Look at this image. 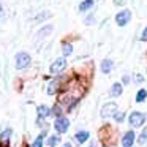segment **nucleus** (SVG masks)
<instances>
[{"mask_svg": "<svg viewBox=\"0 0 147 147\" xmlns=\"http://www.w3.org/2000/svg\"><path fill=\"white\" fill-rule=\"evenodd\" d=\"M146 122V115L142 114V112H131V115H130V125L131 127H134V128H138V127H141V125Z\"/></svg>", "mask_w": 147, "mask_h": 147, "instance_id": "nucleus-1", "label": "nucleus"}, {"mask_svg": "<svg viewBox=\"0 0 147 147\" xmlns=\"http://www.w3.org/2000/svg\"><path fill=\"white\" fill-rule=\"evenodd\" d=\"M29 63H30V55L27 54V52H19V54L16 55V68L18 70L26 68Z\"/></svg>", "mask_w": 147, "mask_h": 147, "instance_id": "nucleus-2", "label": "nucleus"}, {"mask_svg": "<svg viewBox=\"0 0 147 147\" xmlns=\"http://www.w3.org/2000/svg\"><path fill=\"white\" fill-rule=\"evenodd\" d=\"M130 19H131V11H128V10L120 11V13H117V16H115V22H117L119 26H127Z\"/></svg>", "mask_w": 147, "mask_h": 147, "instance_id": "nucleus-3", "label": "nucleus"}, {"mask_svg": "<svg viewBox=\"0 0 147 147\" xmlns=\"http://www.w3.org/2000/svg\"><path fill=\"white\" fill-rule=\"evenodd\" d=\"M54 127L59 133H65V131L68 130V127H70V120H68L67 117H59L57 120H55Z\"/></svg>", "mask_w": 147, "mask_h": 147, "instance_id": "nucleus-4", "label": "nucleus"}, {"mask_svg": "<svg viewBox=\"0 0 147 147\" xmlns=\"http://www.w3.org/2000/svg\"><path fill=\"white\" fill-rule=\"evenodd\" d=\"M115 111H117V105L115 103H108V105L103 106L101 109V117H109V115H114Z\"/></svg>", "mask_w": 147, "mask_h": 147, "instance_id": "nucleus-5", "label": "nucleus"}, {"mask_svg": "<svg viewBox=\"0 0 147 147\" xmlns=\"http://www.w3.org/2000/svg\"><path fill=\"white\" fill-rule=\"evenodd\" d=\"M65 67H67V62H65L63 57H60L51 65V73H59V71H62Z\"/></svg>", "mask_w": 147, "mask_h": 147, "instance_id": "nucleus-6", "label": "nucleus"}, {"mask_svg": "<svg viewBox=\"0 0 147 147\" xmlns=\"http://www.w3.org/2000/svg\"><path fill=\"white\" fill-rule=\"evenodd\" d=\"M134 142V131H128L125 133L123 139H122V147H131Z\"/></svg>", "mask_w": 147, "mask_h": 147, "instance_id": "nucleus-7", "label": "nucleus"}, {"mask_svg": "<svg viewBox=\"0 0 147 147\" xmlns=\"http://www.w3.org/2000/svg\"><path fill=\"white\" fill-rule=\"evenodd\" d=\"M111 70H112V60L105 59V60L101 62V71H103V73H109Z\"/></svg>", "mask_w": 147, "mask_h": 147, "instance_id": "nucleus-8", "label": "nucleus"}, {"mask_svg": "<svg viewBox=\"0 0 147 147\" xmlns=\"http://www.w3.org/2000/svg\"><path fill=\"white\" fill-rule=\"evenodd\" d=\"M111 96H119L122 93V84H119V82H115L114 86L111 87Z\"/></svg>", "mask_w": 147, "mask_h": 147, "instance_id": "nucleus-9", "label": "nucleus"}, {"mask_svg": "<svg viewBox=\"0 0 147 147\" xmlns=\"http://www.w3.org/2000/svg\"><path fill=\"white\" fill-rule=\"evenodd\" d=\"M89 139V131H79V133H76V141L78 142H86V141Z\"/></svg>", "mask_w": 147, "mask_h": 147, "instance_id": "nucleus-10", "label": "nucleus"}, {"mask_svg": "<svg viewBox=\"0 0 147 147\" xmlns=\"http://www.w3.org/2000/svg\"><path fill=\"white\" fill-rule=\"evenodd\" d=\"M49 112H51V111H49V108H48V106H38V115H40L41 119L48 117V115H49Z\"/></svg>", "mask_w": 147, "mask_h": 147, "instance_id": "nucleus-11", "label": "nucleus"}, {"mask_svg": "<svg viewBox=\"0 0 147 147\" xmlns=\"http://www.w3.org/2000/svg\"><path fill=\"white\" fill-rule=\"evenodd\" d=\"M93 7V0H84L82 3L79 5V10L81 11H87L89 8H92Z\"/></svg>", "mask_w": 147, "mask_h": 147, "instance_id": "nucleus-12", "label": "nucleus"}, {"mask_svg": "<svg viewBox=\"0 0 147 147\" xmlns=\"http://www.w3.org/2000/svg\"><path fill=\"white\" fill-rule=\"evenodd\" d=\"M10 136H11V130H7V131H3V133H2V136H0V142L3 144H7L8 142V139H10Z\"/></svg>", "mask_w": 147, "mask_h": 147, "instance_id": "nucleus-13", "label": "nucleus"}, {"mask_svg": "<svg viewBox=\"0 0 147 147\" xmlns=\"http://www.w3.org/2000/svg\"><path fill=\"white\" fill-rule=\"evenodd\" d=\"M146 96H147V90L141 89L139 92H138V95H136V101L138 103H142L144 100H146Z\"/></svg>", "mask_w": 147, "mask_h": 147, "instance_id": "nucleus-14", "label": "nucleus"}, {"mask_svg": "<svg viewBox=\"0 0 147 147\" xmlns=\"http://www.w3.org/2000/svg\"><path fill=\"white\" fill-rule=\"evenodd\" d=\"M57 87H59V81L51 82V84H49V87H48V93H49V95H54L55 90H57Z\"/></svg>", "mask_w": 147, "mask_h": 147, "instance_id": "nucleus-15", "label": "nucleus"}, {"mask_svg": "<svg viewBox=\"0 0 147 147\" xmlns=\"http://www.w3.org/2000/svg\"><path fill=\"white\" fill-rule=\"evenodd\" d=\"M59 141H60V138H59V136H51V138H49V141H48V146L49 147H54V146H57Z\"/></svg>", "mask_w": 147, "mask_h": 147, "instance_id": "nucleus-16", "label": "nucleus"}, {"mask_svg": "<svg viewBox=\"0 0 147 147\" xmlns=\"http://www.w3.org/2000/svg\"><path fill=\"white\" fill-rule=\"evenodd\" d=\"M71 52H73V48H71V45H68V43H63V54H65V55H70Z\"/></svg>", "mask_w": 147, "mask_h": 147, "instance_id": "nucleus-17", "label": "nucleus"}, {"mask_svg": "<svg viewBox=\"0 0 147 147\" xmlns=\"http://www.w3.org/2000/svg\"><path fill=\"white\" fill-rule=\"evenodd\" d=\"M41 146H43V134H41V136H38V138H36V139H35V142L32 144V147H41Z\"/></svg>", "mask_w": 147, "mask_h": 147, "instance_id": "nucleus-18", "label": "nucleus"}, {"mask_svg": "<svg viewBox=\"0 0 147 147\" xmlns=\"http://www.w3.org/2000/svg\"><path fill=\"white\" fill-rule=\"evenodd\" d=\"M114 119H115L117 122H123L125 114H123V112H115V114H114Z\"/></svg>", "mask_w": 147, "mask_h": 147, "instance_id": "nucleus-19", "label": "nucleus"}, {"mask_svg": "<svg viewBox=\"0 0 147 147\" xmlns=\"http://www.w3.org/2000/svg\"><path fill=\"white\" fill-rule=\"evenodd\" d=\"M138 141H139V144H147V131H144V133L139 136Z\"/></svg>", "mask_w": 147, "mask_h": 147, "instance_id": "nucleus-20", "label": "nucleus"}, {"mask_svg": "<svg viewBox=\"0 0 147 147\" xmlns=\"http://www.w3.org/2000/svg\"><path fill=\"white\" fill-rule=\"evenodd\" d=\"M60 112H62V108H60V106H55V108H54V114L55 115H60Z\"/></svg>", "mask_w": 147, "mask_h": 147, "instance_id": "nucleus-21", "label": "nucleus"}, {"mask_svg": "<svg viewBox=\"0 0 147 147\" xmlns=\"http://www.w3.org/2000/svg\"><path fill=\"white\" fill-rule=\"evenodd\" d=\"M141 38H142L144 41H147V29H146V30H144V32H142V36H141Z\"/></svg>", "mask_w": 147, "mask_h": 147, "instance_id": "nucleus-22", "label": "nucleus"}, {"mask_svg": "<svg viewBox=\"0 0 147 147\" xmlns=\"http://www.w3.org/2000/svg\"><path fill=\"white\" fill-rule=\"evenodd\" d=\"M136 81H138V82H142V76H139V74H138V78H136Z\"/></svg>", "mask_w": 147, "mask_h": 147, "instance_id": "nucleus-23", "label": "nucleus"}, {"mask_svg": "<svg viewBox=\"0 0 147 147\" xmlns=\"http://www.w3.org/2000/svg\"><path fill=\"white\" fill-rule=\"evenodd\" d=\"M63 147H71V144H65V146Z\"/></svg>", "mask_w": 147, "mask_h": 147, "instance_id": "nucleus-24", "label": "nucleus"}, {"mask_svg": "<svg viewBox=\"0 0 147 147\" xmlns=\"http://www.w3.org/2000/svg\"><path fill=\"white\" fill-rule=\"evenodd\" d=\"M0 14H2V5H0Z\"/></svg>", "mask_w": 147, "mask_h": 147, "instance_id": "nucleus-25", "label": "nucleus"}, {"mask_svg": "<svg viewBox=\"0 0 147 147\" xmlns=\"http://www.w3.org/2000/svg\"><path fill=\"white\" fill-rule=\"evenodd\" d=\"M90 147H95V146H90Z\"/></svg>", "mask_w": 147, "mask_h": 147, "instance_id": "nucleus-26", "label": "nucleus"}]
</instances>
